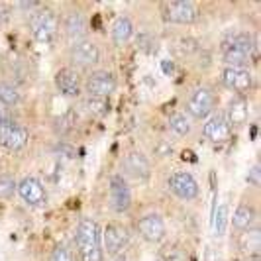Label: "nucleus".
<instances>
[{
	"label": "nucleus",
	"mask_w": 261,
	"mask_h": 261,
	"mask_svg": "<svg viewBox=\"0 0 261 261\" xmlns=\"http://www.w3.org/2000/svg\"><path fill=\"white\" fill-rule=\"evenodd\" d=\"M253 220H255V210L251 208L249 204H240V206L236 208L234 216H232V226H234L236 230L244 232V230H249V228H251Z\"/></svg>",
	"instance_id": "obj_21"
},
{
	"label": "nucleus",
	"mask_w": 261,
	"mask_h": 261,
	"mask_svg": "<svg viewBox=\"0 0 261 261\" xmlns=\"http://www.w3.org/2000/svg\"><path fill=\"white\" fill-rule=\"evenodd\" d=\"M8 14H10V10L6 6H0V22H6L8 20Z\"/></svg>",
	"instance_id": "obj_32"
},
{
	"label": "nucleus",
	"mask_w": 261,
	"mask_h": 261,
	"mask_svg": "<svg viewBox=\"0 0 261 261\" xmlns=\"http://www.w3.org/2000/svg\"><path fill=\"white\" fill-rule=\"evenodd\" d=\"M246 181H248L249 185H253V187H259V165H257V163L248 171Z\"/></svg>",
	"instance_id": "obj_31"
},
{
	"label": "nucleus",
	"mask_w": 261,
	"mask_h": 261,
	"mask_svg": "<svg viewBox=\"0 0 261 261\" xmlns=\"http://www.w3.org/2000/svg\"><path fill=\"white\" fill-rule=\"evenodd\" d=\"M244 248L248 251H253V253L259 251V230L257 228L248 230V234L244 236Z\"/></svg>",
	"instance_id": "obj_28"
},
{
	"label": "nucleus",
	"mask_w": 261,
	"mask_h": 261,
	"mask_svg": "<svg viewBox=\"0 0 261 261\" xmlns=\"http://www.w3.org/2000/svg\"><path fill=\"white\" fill-rule=\"evenodd\" d=\"M222 83L234 92H246L251 89L253 79L251 73L244 67H226L222 71Z\"/></svg>",
	"instance_id": "obj_15"
},
{
	"label": "nucleus",
	"mask_w": 261,
	"mask_h": 261,
	"mask_svg": "<svg viewBox=\"0 0 261 261\" xmlns=\"http://www.w3.org/2000/svg\"><path fill=\"white\" fill-rule=\"evenodd\" d=\"M226 228H228V204H220L218 208L214 206L212 208V230L216 238L226 234Z\"/></svg>",
	"instance_id": "obj_24"
},
{
	"label": "nucleus",
	"mask_w": 261,
	"mask_h": 261,
	"mask_svg": "<svg viewBox=\"0 0 261 261\" xmlns=\"http://www.w3.org/2000/svg\"><path fill=\"white\" fill-rule=\"evenodd\" d=\"M124 173H126V177H130L134 181H138V183H142V181H147L149 179V175H151V163H149V159L144 155V153H140V151H132L128 155L124 157Z\"/></svg>",
	"instance_id": "obj_12"
},
{
	"label": "nucleus",
	"mask_w": 261,
	"mask_h": 261,
	"mask_svg": "<svg viewBox=\"0 0 261 261\" xmlns=\"http://www.w3.org/2000/svg\"><path fill=\"white\" fill-rule=\"evenodd\" d=\"M163 18L171 24H195L198 18V10L193 2L189 0H175V2H165L161 6Z\"/></svg>",
	"instance_id": "obj_5"
},
{
	"label": "nucleus",
	"mask_w": 261,
	"mask_h": 261,
	"mask_svg": "<svg viewBox=\"0 0 261 261\" xmlns=\"http://www.w3.org/2000/svg\"><path fill=\"white\" fill-rule=\"evenodd\" d=\"M253 51V38L249 32H230L222 41V59L226 67H244Z\"/></svg>",
	"instance_id": "obj_2"
},
{
	"label": "nucleus",
	"mask_w": 261,
	"mask_h": 261,
	"mask_svg": "<svg viewBox=\"0 0 261 261\" xmlns=\"http://www.w3.org/2000/svg\"><path fill=\"white\" fill-rule=\"evenodd\" d=\"M75 246H77L81 261H105L102 230L91 218H85L79 222L77 232H75Z\"/></svg>",
	"instance_id": "obj_1"
},
{
	"label": "nucleus",
	"mask_w": 261,
	"mask_h": 261,
	"mask_svg": "<svg viewBox=\"0 0 261 261\" xmlns=\"http://www.w3.org/2000/svg\"><path fill=\"white\" fill-rule=\"evenodd\" d=\"M138 45L147 53L155 51V41H153V38L149 34H140L138 36Z\"/></svg>",
	"instance_id": "obj_30"
},
{
	"label": "nucleus",
	"mask_w": 261,
	"mask_h": 261,
	"mask_svg": "<svg viewBox=\"0 0 261 261\" xmlns=\"http://www.w3.org/2000/svg\"><path fill=\"white\" fill-rule=\"evenodd\" d=\"M85 108H87V112H91V114L102 116V114L108 112V102L102 100V98H92V96H89V98L85 100Z\"/></svg>",
	"instance_id": "obj_26"
},
{
	"label": "nucleus",
	"mask_w": 261,
	"mask_h": 261,
	"mask_svg": "<svg viewBox=\"0 0 261 261\" xmlns=\"http://www.w3.org/2000/svg\"><path fill=\"white\" fill-rule=\"evenodd\" d=\"M130 242V232L122 224H108L102 232V249L108 255H118Z\"/></svg>",
	"instance_id": "obj_9"
},
{
	"label": "nucleus",
	"mask_w": 261,
	"mask_h": 261,
	"mask_svg": "<svg viewBox=\"0 0 261 261\" xmlns=\"http://www.w3.org/2000/svg\"><path fill=\"white\" fill-rule=\"evenodd\" d=\"M20 102V92L10 83H0V105L4 108L16 106Z\"/></svg>",
	"instance_id": "obj_25"
},
{
	"label": "nucleus",
	"mask_w": 261,
	"mask_h": 261,
	"mask_svg": "<svg viewBox=\"0 0 261 261\" xmlns=\"http://www.w3.org/2000/svg\"><path fill=\"white\" fill-rule=\"evenodd\" d=\"M63 28H65V36L73 43H77L81 39H85L87 36V30H89V24L85 20V16L81 12H69L65 16V22H63Z\"/></svg>",
	"instance_id": "obj_19"
},
{
	"label": "nucleus",
	"mask_w": 261,
	"mask_h": 261,
	"mask_svg": "<svg viewBox=\"0 0 261 261\" xmlns=\"http://www.w3.org/2000/svg\"><path fill=\"white\" fill-rule=\"evenodd\" d=\"M30 134L24 126L16 124L12 120H2L0 122V145L10 149V151H18L28 144Z\"/></svg>",
	"instance_id": "obj_8"
},
{
	"label": "nucleus",
	"mask_w": 261,
	"mask_h": 261,
	"mask_svg": "<svg viewBox=\"0 0 261 261\" xmlns=\"http://www.w3.org/2000/svg\"><path fill=\"white\" fill-rule=\"evenodd\" d=\"M169 128H171V132H175L177 136H189L191 130H193L191 116H189L187 112H175V114H171Z\"/></svg>",
	"instance_id": "obj_22"
},
{
	"label": "nucleus",
	"mask_w": 261,
	"mask_h": 261,
	"mask_svg": "<svg viewBox=\"0 0 261 261\" xmlns=\"http://www.w3.org/2000/svg\"><path fill=\"white\" fill-rule=\"evenodd\" d=\"M226 122L228 126H244L249 118V105L246 98L242 96H234L230 102H228V108H226Z\"/></svg>",
	"instance_id": "obj_18"
},
{
	"label": "nucleus",
	"mask_w": 261,
	"mask_h": 261,
	"mask_svg": "<svg viewBox=\"0 0 261 261\" xmlns=\"http://www.w3.org/2000/svg\"><path fill=\"white\" fill-rule=\"evenodd\" d=\"M110 36H112V41L116 45H126L132 38H134V24L128 16H120L114 20L112 24V30H110Z\"/></svg>",
	"instance_id": "obj_20"
},
{
	"label": "nucleus",
	"mask_w": 261,
	"mask_h": 261,
	"mask_svg": "<svg viewBox=\"0 0 261 261\" xmlns=\"http://www.w3.org/2000/svg\"><path fill=\"white\" fill-rule=\"evenodd\" d=\"M30 28H32V34L38 41L51 43L53 39L57 38L59 22H57L55 12H51L49 8H39V10L30 14Z\"/></svg>",
	"instance_id": "obj_3"
},
{
	"label": "nucleus",
	"mask_w": 261,
	"mask_h": 261,
	"mask_svg": "<svg viewBox=\"0 0 261 261\" xmlns=\"http://www.w3.org/2000/svg\"><path fill=\"white\" fill-rule=\"evenodd\" d=\"M202 134H204V138L210 140L212 144H224V142L230 140L232 128L228 126V122H226V118L222 114H212L206 120V124L202 128Z\"/></svg>",
	"instance_id": "obj_16"
},
{
	"label": "nucleus",
	"mask_w": 261,
	"mask_h": 261,
	"mask_svg": "<svg viewBox=\"0 0 261 261\" xmlns=\"http://www.w3.org/2000/svg\"><path fill=\"white\" fill-rule=\"evenodd\" d=\"M16 187H18V185H16L12 175H6V173L0 175V198L12 196L14 191H16Z\"/></svg>",
	"instance_id": "obj_27"
},
{
	"label": "nucleus",
	"mask_w": 261,
	"mask_h": 261,
	"mask_svg": "<svg viewBox=\"0 0 261 261\" xmlns=\"http://www.w3.org/2000/svg\"><path fill=\"white\" fill-rule=\"evenodd\" d=\"M167 187L173 195L181 200H195L200 189H198V183L195 181V177L187 171H175L167 179Z\"/></svg>",
	"instance_id": "obj_7"
},
{
	"label": "nucleus",
	"mask_w": 261,
	"mask_h": 261,
	"mask_svg": "<svg viewBox=\"0 0 261 261\" xmlns=\"http://www.w3.org/2000/svg\"><path fill=\"white\" fill-rule=\"evenodd\" d=\"M18 195L22 196V200L30 204V206H43L47 200V193L43 189V185L39 183V179L36 177H24L18 187H16Z\"/></svg>",
	"instance_id": "obj_13"
},
{
	"label": "nucleus",
	"mask_w": 261,
	"mask_h": 261,
	"mask_svg": "<svg viewBox=\"0 0 261 261\" xmlns=\"http://www.w3.org/2000/svg\"><path fill=\"white\" fill-rule=\"evenodd\" d=\"M114 91H116V77L110 71H106V69L92 71L89 79H87V92L92 98L106 100Z\"/></svg>",
	"instance_id": "obj_6"
},
{
	"label": "nucleus",
	"mask_w": 261,
	"mask_h": 261,
	"mask_svg": "<svg viewBox=\"0 0 261 261\" xmlns=\"http://www.w3.org/2000/svg\"><path fill=\"white\" fill-rule=\"evenodd\" d=\"M114 261H130V259H128V257H124V255H118Z\"/></svg>",
	"instance_id": "obj_34"
},
{
	"label": "nucleus",
	"mask_w": 261,
	"mask_h": 261,
	"mask_svg": "<svg viewBox=\"0 0 261 261\" xmlns=\"http://www.w3.org/2000/svg\"><path fill=\"white\" fill-rule=\"evenodd\" d=\"M138 232L142 234L144 240L151 242V244L163 242V240H165V234H167L163 218H161L159 214H155V212H149V214H145V216H142V218L138 220Z\"/></svg>",
	"instance_id": "obj_11"
},
{
	"label": "nucleus",
	"mask_w": 261,
	"mask_h": 261,
	"mask_svg": "<svg viewBox=\"0 0 261 261\" xmlns=\"http://www.w3.org/2000/svg\"><path fill=\"white\" fill-rule=\"evenodd\" d=\"M132 206V191L128 187L126 177L122 175H114L110 179V208L122 214Z\"/></svg>",
	"instance_id": "obj_10"
},
{
	"label": "nucleus",
	"mask_w": 261,
	"mask_h": 261,
	"mask_svg": "<svg viewBox=\"0 0 261 261\" xmlns=\"http://www.w3.org/2000/svg\"><path fill=\"white\" fill-rule=\"evenodd\" d=\"M49 261H75V255H73L71 248H67V246H57V248L51 251Z\"/></svg>",
	"instance_id": "obj_29"
},
{
	"label": "nucleus",
	"mask_w": 261,
	"mask_h": 261,
	"mask_svg": "<svg viewBox=\"0 0 261 261\" xmlns=\"http://www.w3.org/2000/svg\"><path fill=\"white\" fill-rule=\"evenodd\" d=\"M55 87L63 96H79L81 94V77L75 69L65 67L55 75Z\"/></svg>",
	"instance_id": "obj_17"
},
{
	"label": "nucleus",
	"mask_w": 261,
	"mask_h": 261,
	"mask_svg": "<svg viewBox=\"0 0 261 261\" xmlns=\"http://www.w3.org/2000/svg\"><path fill=\"white\" fill-rule=\"evenodd\" d=\"M216 94L208 87H196L195 91L189 94L187 98V114L196 120H202V118H208L214 108H216Z\"/></svg>",
	"instance_id": "obj_4"
},
{
	"label": "nucleus",
	"mask_w": 261,
	"mask_h": 261,
	"mask_svg": "<svg viewBox=\"0 0 261 261\" xmlns=\"http://www.w3.org/2000/svg\"><path fill=\"white\" fill-rule=\"evenodd\" d=\"M71 59L79 67H92L98 63L100 51L96 47V43L91 39H81L77 43H73L71 47Z\"/></svg>",
	"instance_id": "obj_14"
},
{
	"label": "nucleus",
	"mask_w": 261,
	"mask_h": 261,
	"mask_svg": "<svg viewBox=\"0 0 261 261\" xmlns=\"http://www.w3.org/2000/svg\"><path fill=\"white\" fill-rule=\"evenodd\" d=\"M159 255H161V261H191L189 251L181 244H165Z\"/></svg>",
	"instance_id": "obj_23"
},
{
	"label": "nucleus",
	"mask_w": 261,
	"mask_h": 261,
	"mask_svg": "<svg viewBox=\"0 0 261 261\" xmlns=\"http://www.w3.org/2000/svg\"><path fill=\"white\" fill-rule=\"evenodd\" d=\"M2 120H10V116H8V110L0 105V122H2Z\"/></svg>",
	"instance_id": "obj_33"
}]
</instances>
